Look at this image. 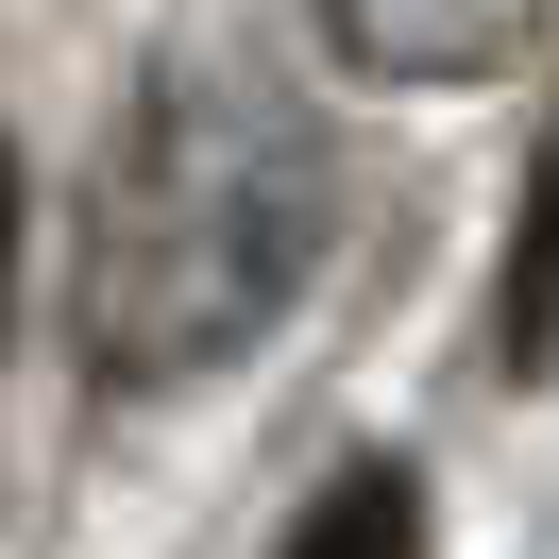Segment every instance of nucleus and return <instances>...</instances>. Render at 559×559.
<instances>
[{
    "label": "nucleus",
    "mask_w": 559,
    "mask_h": 559,
    "mask_svg": "<svg viewBox=\"0 0 559 559\" xmlns=\"http://www.w3.org/2000/svg\"><path fill=\"white\" fill-rule=\"evenodd\" d=\"M322 254V136L254 69H170L103 170V254H85V356L119 390L204 373L306 288Z\"/></svg>",
    "instance_id": "f257e3e1"
},
{
    "label": "nucleus",
    "mask_w": 559,
    "mask_h": 559,
    "mask_svg": "<svg viewBox=\"0 0 559 559\" xmlns=\"http://www.w3.org/2000/svg\"><path fill=\"white\" fill-rule=\"evenodd\" d=\"M559 35V0H322V51L356 85H491Z\"/></svg>",
    "instance_id": "f03ea898"
},
{
    "label": "nucleus",
    "mask_w": 559,
    "mask_h": 559,
    "mask_svg": "<svg viewBox=\"0 0 559 559\" xmlns=\"http://www.w3.org/2000/svg\"><path fill=\"white\" fill-rule=\"evenodd\" d=\"M272 559H424V475H407V457L322 475V491H306V525H288Z\"/></svg>",
    "instance_id": "7ed1b4c3"
},
{
    "label": "nucleus",
    "mask_w": 559,
    "mask_h": 559,
    "mask_svg": "<svg viewBox=\"0 0 559 559\" xmlns=\"http://www.w3.org/2000/svg\"><path fill=\"white\" fill-rule=\"evenodd\" d=\"M0 306H17V153H0Z\"/></svg>",
    "instance_id": "20e7f679"
}]
</instances>
